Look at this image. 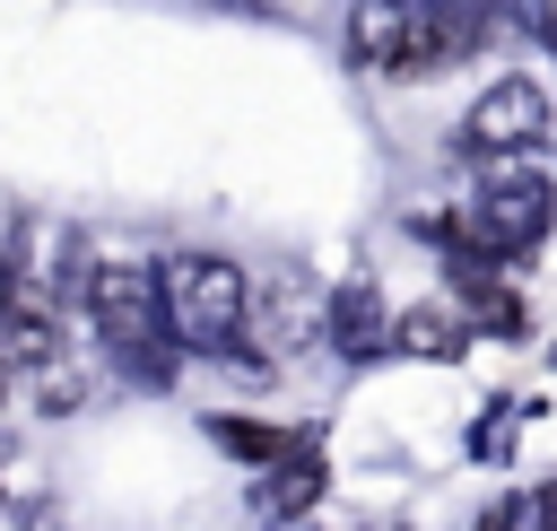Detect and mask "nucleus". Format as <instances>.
Here are the masks:
<instances>
[{"label":"nucleus","mask_w":557,"mask_h":531,"mask_svg":"<svg viewBox=\"0 0 557 531\" xmlns=\"http://www.w3.org/2000/svg\"><path fill=\"white\" fill-rule=\"evenodd\" d=\"M157 296H165L174 348L244 357V331H252V279H244V261H226V252H174V261H157Z\"/></svg>","instance_id":"nucleus-1"},{"label":"nucleus","mask_w":557,"mask_h":531,"mask_svg":"<svg viewBox=\"0 0 557 531\" xmlns=\"http://www.w3.org/2000/svg\"><path fill=\"white\" fill-rule=\"evenodd\" d=\"M531 26H540V35L557 44V0H531Z\"/></svg>","instance_id":"nucleus-7"},{"label":"nucleus","mask_w":557,"mask_h":531,"mask_svg":"<svg viewBox=\"0 0 557 531\" xmlns=\"http://www.w3.org/2000/svg\"><path fill=\"white\" fill-rule=\"evenodd\" d=\"M548 218H557V192H548V174L540 165H496L479 192H470V235L496 252V261H513L531 235H548Z\"/></svg>","instance_id":"nucleus-3"},{"label":"nucleus","mask_w":557,"mask_h":531,"mask_svg":"<svg viewBox=\"0 0 557 531\" xmlns=\"http://www.w3.org/2000/svg\"><path fill=\"white\" fill-rule=\"evenodd\" d=\"M9 296H17V261L0 252V305H9Z\"/></svg>","instance_id":"nucleus-8"},{"label":"nucleus","mask_w":557,"mask_h":531,"mask_svg":"<svg viewBox=\"0 0 557 531\" xmlns=\"http://www.w3.org/2000/svg\"><path fill=\"white\" fill-rule=\"evenodd\" d=\"M87 313H96L104 348H113L131 374H165L174 331H165V296H157V270H148V261H96V270H87Z\"/></svg>","instance_id":"nucleus-2"},{"label":"nucleus","mask_w":557,"mask_h":531,"mask_svg":"<svg viewBox=\"0 0 557 531\" xmlns=\"http://www.w3.org/2000/svg\"><path fill=\"white\" fill-rule=\"evenodd\" d=\"M557 131V113H548V87L540 78H496L470 113H461V148L470 157H522V148H540Z\"/></svg>","instance_id":"nucleus-4"},{"label":"nucleus","mask_w":557,"mask_h":531,"mask_svg":"<svg viewBox=\"0 0 557 531\" xmlns=\"http://www.w3.org/2000/svg\"><path fill=\"white\" fill-rule=\"evenodd\" d=\"M400 331H409V348H461V322L444 331V313H409Z\"/></svg>","instance_id":"nucleus-6"},{"label":"nucleus","mask_w":557,"mask_h":531,"mask_svg":"<svg viewBox=\"0 0 557 531\" xmlns=\"http://www.w3.org/2000/svg\"><path fill=\"white\" fill-rule=\"evenodd\" d=\"M331 322H339V339H348V348H374V339H383V322H374V296H366V287H348V296L331 305Z\"/></svg>","instance_id":"nucleus-5"}]
</instances>
